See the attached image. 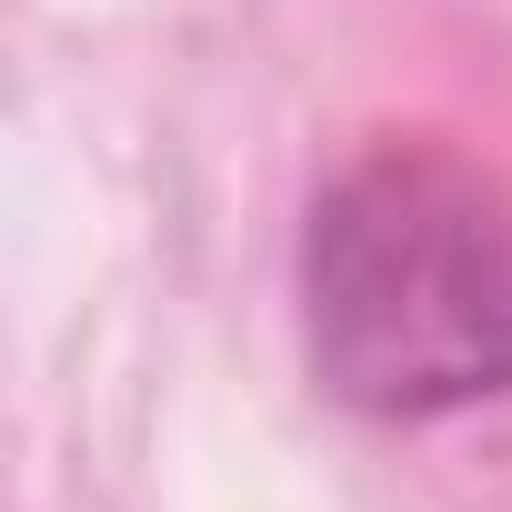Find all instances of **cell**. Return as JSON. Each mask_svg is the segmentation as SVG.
<instances>
[{
  "mask_svg": "<svg viewBox=\"0 0 512 512\" xmlns=\"http://www.w3.org/2000/svg\"><path fill=\"white\" fill-rule=\"evenodd\" d=\"M312 382L372 422H432L512 392V181L452 141H372L302 221Z\"/></svg>",
  "mask_w": 512,
  "mask_h": 512,
  "instance_id": "obj_1",
  "label": "cell"
}]
</instances>
